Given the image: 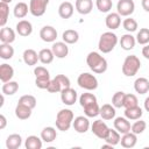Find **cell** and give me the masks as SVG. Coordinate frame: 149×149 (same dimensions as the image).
<instances>
[{"label":"cell","instance_id":"1","mask_svg":"<svg viewBox=\"0 0 149 149\" xmlns=\"http://www.w3.org/2000/svg\"><path fill=\"white\" fill-rule=\"evenodd\" d=\"M86 64L88 65L91 71H93L94 73H98V74L106 72L107 66H108L106 58L97 51L88 52V55L86 56Z\"/></svg>","mask_w":149,"mask_h":149},{"label":"cell","instance_id":"2","mask_svg":"<svg viewBox=\"0 0 149 149\" xmlns=\"http://www.w3.org/2000/svg\"><path fill=\"white\" fill-rule=\"evenodd\" d=\"M73 119H74V115H73V112L69 108H63L61 109L57 115H56V128L61 132H66L70 129V127L72 126V122H73Z\"/></svg>","mask_w":149,"mask_h":149},{"label":"cell","instance_id":"3","mask_svg":"<svg viewBox=\"0 0 149 149\" xmlns=\"http://www.w3.org/2000/svg\"><path fill=\"white\" fill-rule=\"evenodd\" d=\"M118 42H119L118 36L113 31H105L101 34V36L99 38L98 49L102 54H108L116 47Z\"/></svg>","mask_w":149,"mask_h":149},{"label":"cell","instance_id":"4","mask_svg":"<svg viewBox=\"0 0 149 149\" xmlns=\"http://www.w3.org/2000/svg\"><path fill=\"white\" fill-rule=\"evenodd\" d=\"M141 68V61L136 55H129L125 58L122 64V73L126 77H133L137 73V71Z\"/></svg>","mask_w":149,"mask_h":149},{"label":"cell","instance_id":"5","mask_svg":"<svg viewBox=\"0 0 149 149\" xmlns=\"http://www.w3.org/2000/svg\"><path fill=\"white\" fill-rule=\"evenodd\" d=\"M77 84L79 87L86 90V91H94L98 88V79L94 74L88 72H83L77 78Z\"/></svg>","mask_w":149,"mask_h":149},{"label":"cell","instance_id":"6","mask_svg":"<svg viewBox=\"0 0 149 149\" xmlns=\"http://www.w3.org/2000/svg\"><path fill=\"white\" fill-rule=\"evenodd\" d=\"M50 0H30L29 1V12L33 16L40 17L44 15L47 7Z\"/></svg>","mask_w":149,"mask_h":149},{"label":"cell","instance_id":"7","mask_svg":"<svg viewBox=\"0 0 149 149\" xmlns=\"http://www.w3.org/2000/svg\"><path fill=\"white\" fill-rule=\"evenodd\" d=\"M91 132L97 137H99L101 140H105V137L107 136V134L109 132V127L106 125L105 121H102V120H95L91 125Z\"/></svg>","mask_w":149,"mask_h":149},{"label":"cell","instance_id":"8","mask_svg":"<svg viewBox=\"0 0 149 149\" xmlns=\"http://www.w3.org/2000/svg\"><path fill=\"white\" fill-rule=\"evenodd\" d=\"M135 10V3L133 0H119L116 3V12L121 16H130Z\"/></svg>","mask_w":149,"mask_h":149},{"label":"cell","instance_id":"9","mask_svg":"<svg viewBox=\"0 0 149 149\" xmlns=\"http://www.w3.org/2000/svg\"><path fill=\"white\" fill-rule=\"evenodd\" d=\"M72 127L73 129L78 133V134H85L90 127H91V123L88 121V118L85 115H79L77 118L73 119V122H72Z\"/></svg>","mask_w":149,"mask_h":149},{"label":"cell","instance_id":"10","mask_svg":"<svg viewBox=\"0 0 149 149\" xmlns=\"http://www.w3.org/2000/svg\"><path fill=\"white\" fill-rule=\"evenodd\" d=\"M77 98H78L77 91L74 88H72L71 86L70 87H66V88H63L61 91V100L66 106L74 105V102L77 101Z\"/></svg>","mask_w":149,"mask_h":149},{"label":"cell","instance_id":"11","mask_svg":"<svg viewBox=\"0 0 149 149\" xmlns=\"http://www.w3.org/2000/svg\"><path fill=\"white\" fill-rule=\"evenodd\" d=\"M40 37L43 42L54 43L57 38V30L52 26H44L40 30Z\"/></svg>","mask_w":149,"mask_h":149},{"label":"cell","instance_id":"12","mask_svg":"<svg viewBox=\"0 0 149 149\" xmlns=\"http://www.w3.org/2000/svg\"><path fill=\"white\" fill-rule=\"evenodd\" d=\"M51 50H52L55 57L59 58V59L65 58L68 56V54H69V47H68V44L64 41H62V42H54L52 45H51Z\"/></svg>","mask_w":149,"mask_h":149},{"label":"cell","instance_id":"13","mask_svg":"<svg viewBox=\"0 0 149 149\" xmlns=\"http://www.w3.org/2000/svg\"><path fill=\"white\" fill-rule=\"evenodd\" d=\"M114 128L120 133V134H126L128 132H130V122L129 120L126 118V116H118V118H114Z\"/></svg>","mask_w":149,"mask_h":149},{"label":"cell","instance_id":"14","mask_svg":"<svg viewBox=\"0 0 149 149\" xmlns=\"http://www.w3.org/2000/svg\"><path fill=\"white\" fill-rule=\"evenodd\" d=\"M105 24L106 27L109 29V30H115L120 27L121 24V15L116 12H112V13H108L106 19H105Z\"/></svg>","mask_w":149,"mask_h":149},{"label":"cell","instance_id":"15","mask_svg":"<svg viewBox=\"0 0 149 149\" xmlns=\"http://www.w3.org/2000/svg\"><path fill=\"white\" fill-rule=\"evenodd\" d=\"M74 8L79 14L87 15L93 9V1L92 0H76Z\"/></svg>","mask_w":149,"mask_h":149},{"label":"cell","instance_id":"16","mask_svg":"<svg viewBox=\"0 0 149 149\" xmlns=\"http://www.w3.org/2000/svg\"><path fill=\"white\" fill-rule=\"evenodd\" d=\"M15 28H16V33L22 37H27L33 33V24L28 20H20L16 23Z\"/></svg>","mask_w":149,"mask_h":149},{"label":"cell","instance_id":"17","mask_svg":"<svg viewBox=\"0 0 149 149\" xmlns=\"http://www.w3.org/2000/svg\"><path fill=\"white\" fill-rule=\"evenodd\" d=\"M73 10H74V7L70 1H63L58 6V15L64 20L70 19L73 15Z\"/></svg>","mask_w":149,"mask_h":149},{"label":"cell","instance_id":"18","mask_svg":"<svg viewBox=\"0 0 149 149\" xmlns=\"http://www.w3.org/2000/svg\"><path fill=\"white\" fill-rule=\"evenodd\" d=\"M121 48L126 51H129L132 49L135 48V44H136V38L132 35V33H127V34H123L119 41Z\"/></svg>","mask_w":149,"mask_h":149},{"label":"cell","instance_id":"19","mask_svg":"<svg viewBox=\"0 0 149 149\" xmlns=\"http://www.w3.org/2000/svg\"><path fill=\"white\" fill-rule=\"evenodd\" d=\"M22 58L23 62L28 65V66H34L37 64V62L40 61L38 58V54L34 50V49H26L22 54Z\"/></svg>","mask_w":149,"mask_h":149},{"label":"cell","instance_id":"20","mask_svg":"<svg viewBox=\"0 0 149 149\" xmlns=\"http://www.w3.org/2000/svg\"><path fill=\"white\" fill-rule=\"evenodd\" d=\"M120 143L123 148H134L137 143V135L133 132H128L126 134H122Z\"/></svg>","mask_w":149,"mask_h":149},{"label":"cell","instance_id":"21","mask_svg":"<svg viewBox=\"0 0 149 149\" xmlns=\"http://www.w3.org/2000/svg\"><path fill=\"white\" fill-rule=\"evenodd\" d=\"M14 76V69L12 65L3 63L0 65V80L2 83H7L9 80H12Z\"/></svg>","mask_w":149,"mask_h":149},{"label":"cell","instance_id":"22","mask_svg":"<svg viewBox=\"0 0 149 149\" xmlns=\"http://www.w3.org/2000/svg\"><path fill=\"white\" fill-rule=\"evenodd\" d=\"M57 137V132H56V128L51 127V126H48V127H44L42 130H41V139L43 140V142L45 143H51L56 140Z\"/></svg>","mask_w":149,"mask_h":149},{"label":"cell","instance_id":"23","mask_svg":"<svg viewBox=\"0 0 149 149\" xmlns=\"http://www.w3.org/2000/svg\"><path fill=\"white\" fill-rule=\"evenodd\" d=\"M0 41L1 43H9L12 44L15 41V31L9 27H2L0 30Z\"/></svg>","mask_w":149,"mask_h":149},{"label":"cell","instance_id":"24","mask_svg":"<svg viewBox=\"0 0 149 149\" xmlns=\"http://www.w3.org/2000/svg\"><path fill=\"white\" fill-rule=\"evenodd\" d=\"M134 90L139 94H146L149 92V80L144 77H140L134 81Z\"/></svg>","mask_w":149,"mask_h":149},{"label":"cell","instance_id":"25","mask_svg":"<svg viewBox=\"0 0 149 149\" xmlns=\"http://www.w3.org/2000/svg\"><path fill=\"white\" fill-rule=\"evenodd\" d=\"M115 107L111 104H104L100 107V116L102 118V120H112L115 118Z\"/></svg>","mask_w":149,"mask_h":149},{"label":"cell","instance_id":"26","mask_svg":"<svg viewBox=\"0 0 149 149\" xmlns=\"http://www.w3.org/2000/svg\"><path fill=\"white\" fill-rule=\"evenodd\" d=\"M31 112H33L31 108H29V107H27V106H24L22 104H19V102H17V105L15 107V116L17 119H20V120L29 119L31 116Z\"/></svg>","mask_w":149,"mask_h":149},{"label":"cell","instance_id":"27","mask_svg":"<svg viewBox=\"0 0 149 149\" xmlns=\"http://www.w3.org/2000/svg\"><path fill=\"white\" fill-rule=\"evenodd\" d=\"M62 38L66 44H74L79 40V34L74 29H66L62 34Z\"/></svg>","mask_w":149,"mask_h":149},{"label":"cell","instance_id":"28","mask_svg":"<svg viewBox=\"0 0 149 149\" xmlns=\"http://www.w3.org/2000/svg\"><path fill=\"white\" fill-rule=\"evenodd\" d=\"M22 144V137L20 134H10L6 139V148L7 149H17Z\"/></svg>","mask_w":149,"mask_h":149},{"label":"cell","instance_id":"29","mask_svg":"<svg viewBox=\"0 0 149 149\" xmlns=\"http://www.w3.org/2000/svg\"><path fill=\"white\" fill-rule=\"evenodd\" d=\"M42 144H43V140L36 135H29L24 142V147L27 149H41Z\"/></svg>","mask_w":149,"mask_h":149},{"label":"cell","instance_id":"30","mask_svg":"<svg viewBox=\"0 0 149 149\" xmlns=\"http://www.w3.org/2000/svg\"><path fill=\"white\" fill-rule=\"evenodd\" d=\"M142 114H143V111L139 105L134 106V107L125 108V116L128 120H139V119H141Z\"/></svg>","mask_w":149,"mask_h":149},{"label":"cell","instance_id":"31","mask_svg":"<svg viewBox=\"0 0 149 149\" xmlns=\"http://www.w3.org/2000/svg\"><path fill=\"white\" fill-rule=\"evenodd\" d=\"M29 12V6L23 2V1H20L17 2L15 6H14V9H13V13H14V16L17 17V19H23L26 17V15L28 14Z\"/></svg>","mask_w":149,"mask_h":149},{"label":"cell","instance_id":"32","mask_svg":"<svg viewBox=\"0 0 149 149\" xmlns=\"http://www.w3.org/2000/svg\"><path fill=\"white\" fill-rule=\"evenodd\" d=\"M38 58H40V62L45 65V64L52 63V61H54V58H55V55H54V52H52L51 49L44 48V49L40 50V52H38Z\"/></svg>","mask_w":149,"mask_h":149},{"label":"cell","instance_id":"33","mask_svg":"<svg viewBox=\"0 0 149 149\" xmlns=\"http://www.w3.org/2000/svg\"><path fill=\"white\" fill-rule=\"evenodd\" d=\"M120 140H121V134L114 128V129H111L109 128V132L107 134V136L105 137V142L111 144L112 147H115L116 144L120 143Z\"/></svg>","mask_w":149,"mask_h":149},{"label":"cell","instance_id":"34","mask_svg":"<svg viewBox=\"0 0 149 149\" xmlns=\"http://www.w3.org/2000/svg\"><path fill=\"white\" fill-rule=\"evenodd\" d=\"M17 90H19V84H17V81H14V80L3 83L2 87H1V91L5 95H13L17 92Z\"/></svg>","mask_w":149,"mask_h":149},{"label":"cell","instance_id":"35","mask_svg":"<svg viewBox=\"0 0 149 149\" xmlns=\"http://www.w3.org/2000/svg\"><path fill=\"white\" fill-rule=\"evenodd\" d=\"M14 56V48L9 43H1L0 44V57L5 61L10 59Z\"/></svg>","mask_w":149,"mask_h":149},{"label":"cell","instance_id":"36","mask_svg":"<svg viewBox=\"0 0 149 149\" xmlns=\"http://www.w3.org/2000/svg\"><path fill=\"white\" fill-rule=\"evenodd\" d=\"M84 108V113L87 118H95L100 114V107L98 105V101L97 102H92L90 105H86Z\"/></svg>","mask_w":149,"mask_h":149},{"label":"cell","instance_id":"37","mask_svg":"<svg viewBox=\"0 0 149 149\" xmlns=\"http://www.w3.org/2000/svg\"><path fill=\"white\" fill-rule=\"evenodd\" d=\"M9 16V5L0 2V27H5Z\"/></svg>","mask_w":149,"mask_h":149},{"label":"cell","instance_id":"38","mask_svg":"<svg viewBox=\"0 0 149 149\" xmlns=\"http://www.w3.org/2000/svg\"><path fill=\"white\" fill-rule=\"evenodd\" d=\"M122 27H123V29H125L126 31H128V33H134V31L137 30L139 24H137V21H136L135 19H133V17H130V16H127V17L122 21Z\"/></svg>","mask_w":149,"mask_h":149},{"label":"cell","instance_id":"39","mask_svg":"<svg viewBox=\"0 0 149 149\" xmlns=\"http://www.w3.org/2000/svg\"><path fill=\"white\" fill-rule=\"evenodd\" d=\"M136 42L141 45L149 44V29L148 28H141L136 34Z\"/></svg>","mask_w":149,"mask_h":149},{"label":"cell","instance_id":"40","mask_svg":"<svg viewBox=\"0 0 149 149\" xmlns=\"http://www.w3.org/2000/svg\"><path fill=\"white\" fill-rule=\"evenodd\" d=\"M36 102H37L36 98L31 94H24L19 99V104H22V105H24L31 109H34L36 107Z\"/></svg>","mask_w":149,"mask_h":149},{"label":"cell","instance_id":"41","mask_svg":"<svg viewBox=\"0 0 149 149\" xmlns=\"http://www.w3.org/2000/svg\"><path fill=\"white\" fill-rule=\"evenodd\" d=\"M92 102H97V97L93 93L85 92L79 97V104L81 107H85L86 105H90Z\"/></svg>","mask_w":149,"mask_h":149},{"label":"cell","instance_id":"42","mask_svg":"<svg viewBox=\"0 0 149 149\" xmlns=\"http://www.w3.org/2000/svg\"><path fill=\"white\" fill-rule=\"evenodd\" d=\"M95 6L99 12L109 13V10L112 9L113 2H112V0H95Z\"/></svg>","mask_w":149,"mask_h":149},{"label":"cell","instance_id":"43","mask_svg":"<svg viewBox=\"0 0 149 149\" xmlns=\"http://www.w3.org/2000/svg\"><path fill=\"white\" fill-rule=\"evenodd\" d=\"M125 92L122 91H118L113 94L112 97V105L115 107V108H121L123 107V100H125Z\"/></svg>","mask_w":149,"mask_h":149},{"label":"cell","instance_id":"44","mask_svg":"<svg viewBox=\"0 0 149 149\" xmlns=\"http://www.w3.org/2000/svg\"><path fill=\"white\" fill-rule=\"evenodd\" d=\"M146 128H147V123H146V121L139 119V120H136V121L132 125V127H130V132H133L134 134L139 135V134H142V133L146 130Z\"/></svg>","mask_w":149,"mask_h":149},{"label":"cell","instance_id":"45","mask_svg":"<svg viewBox=\"0 0 149 149\" xmlns=\"http://www.w3.org/2000/svg\"><path fill=\"white\" fill-rule=\"evenodd\" d=\"M139 105V100L137 97L133 93H126L125 94V100H123V107L125 108H129V107H134Z\"/></svg>","mask_w":149,"mask_h":149},{"label":"cell","instance_id":"46","mask_svg":"<svg viewBox=\"0 0 149 149\" xmlns=\"http://www.w3.org/2000/svg\"><path fill=\"white\" fill-rule=\"evenodd\" d=\"M50 81H51L50 76L35 78V85H36V87H38L41 90H47L48 86H49V84H50Z\"/></svg>","mask_w":149,"mask_h":149},{"label":"cell","instance_id":"47","mask_svg":"<svg viewBox=\"0 0 149 149\" xmlns=\"http://www.w3.org/2000/svg\"><path fill=\"white\" fill-rule=\"evenodd\" d=\"M62 90H63V88H62L61 84L58 83V80H57L56 78H52V79H51V81H50V84H49V86H48V88H47V91L50 92V93H58V92H61Z\"/></svg>","mask_w":149,"mask_h":149},{"label":"cell","instance_id":"48","mask_svg":"<svg viewBox=\"0 0 149 149\" xmlns=\"http://www.w3.org/2000/svg\"><path fill=\"white\" fill-rule=\"evenodd\" d=\"M34 74H35V78H38V77H47V76H50L49 71L47 68L40 65V66H35L34 68Z\"/></svg>","mask_w":149,"mask_h":149},{"label":"cell","instance_id":"49","mask_svg":"<svg viewBox=\"0 0 149 149\" xmlns=\"http://www.w3.org/2000/svg\"><path fill=\"white\" fill-rule=\"evenodd\" d=\"M55 78L58 80V83L61 84L62 88H66V87H70V85H71V81H70L69 77H66L65 74H57Z\"/></svg>","mask_w":149,"mask_h":149},{"label":"cell","instance_id":"50","mask_svg":"<svg viewBox=\"0 0 149 149\" xmlns=\"http://www.w3.org/2000/svg\"><path fill=\"white\" fill-rule=\"evenodd\" d=\"M142 55L146 59H149V44H146L142 48Z\"/></svg>","mask_w":149,"mask_h":149},{"label":"cell","instance_id":"51","mask_svg":"<svg viewBox=\"0 0 149 149\" xmlns=\"http://www.w3.org/2000/svg\"><path fill=\"white\" fill-rule=\"evenodd\" d=\"M6 125H7V119L3 114H1L0 115V129H5Z\"/></svg>","mask_w":149,"mask_h":149},{"label":"cell","instance_id":"52","mask_svg":"<svg viewBox=\"0 0 149 149\" xmlns=\"http://www.w3.org/2000/svg\"><path fill=\"white\" fill-rule=\"evenodd\" d=\"M141 5H142V8H143L147 13H149V0H142V1H141Z\"/></svg>","mask_w":149,"mask_h":149},{"label":"cell","instance_id":"53","mask_svg":"<svg viewBox=\"0 0 149 149\" xmlns=\"http://www.w3.org/2000/svg\"><path fill=\"white\" fill-rule=\"evenodd\" d=\"M143 107H144V109H146L147 112H149V97H147V98L144 99V102H143Z\"/></svg>","mask_w":149,"mask_h":149},{"label":"cell","instance_id":"54","mask_svg":"<svg viewBox=\"0 0 149 149\" xmlns=\"http://www.w3.org/2000/svg\"><path fill=\"white\" fill-rule=\"evenodd\" d=\"M12 1H13V0H0V2H5V3H8V5H9Z\"/></svg>","mask_w":149,"mask_h":149}]
</instances>
